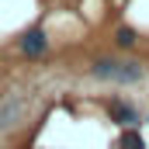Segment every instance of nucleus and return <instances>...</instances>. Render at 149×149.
I'll return each instance as SVG.
<instances>
[{
    "label": "nucleus",
    "instance_id": "f257e3e1",
    "mask_svg": "<svg viewBox=\"0 0 149 149\" xmlns=\"http://www.w3.org/2000/svg\"><path fill=\"white\" fill-rule=\"evenodd\" d=\"M94 76L118 80V83H135V80H142V66L139 63H118V59H97L94 63Z\"/></svg>",
    "mask_w": 149,
    "mask_h": 149
},
{
    "label": "nucleus",
    "instance_id": "f03ea898",
    "mask_svg": "<svg viewBox=\"0 0 149 149\" xmlns=\"http://www.w3.org/2000/svg\"><path fill=\"white\" fill-rule=\"evenodd\" d=\"M45 49H49V38H45L42 28H31V31L21 35V52H24V56H42Z\"/></svg>",
    "mask_w": 149,
    "mask_h": 149
},
{
    "label": "nucleus",
    "instance_id": "7ed1b4c3",
    "mask_svg": "<svg viewBox=\"0 0 149 149\" xmlns=\"http://www.w3.org/2000/svg\"><path fill=\"white\" fill-rule=\"evenodd\" d=\"M111 118L118 121V125H132V121H135V111H132L128 104H121V101H114V104H111Z\"/></svg>",
    "mask_w": 149,
    "mask_h": 149
},
{
    "label": "nucleus",
    "instance_id": "20e7f679",
    "mask_svg": "<svg viewBox=\"0 0 149 149\" xmlns=\"http://www.w3.org/2000/svg\"><path fill=\"white\" fill-rule=\"evenodd\" d=\"M114 149H146V142L139 139V132H132V128H128V132L118 139V146H114Z\"/></svg>",
    "mask_w": 149,
    "mask_h": 149
},
{
    "label": "nucleus",
    "instance_id": "39448f33",
    "mask_svg": "<svg viewBox=\"0 0 149 149\" xmlns=\"http://www.w3.org/2000/svg\"><path fill=\"white\" fill-rule=\"evenodd\" d=\"M17 114H21V104H14V101H10L7 108H0V128H7L10 118H17Z\"/></svg>",
    "mask_w": 149,
    "mask_h": 149
},
{
    "label": "nucleus",
    "instance_id": "423d86ee",
    "mask_svg": "<svg viewBox=\"0 0 149 149\" xmlns=\"http://www.w3.org/2000/svg\"><path fill=\"white\" fill-rule=\"evenodd\" d=\"M118 45H135V31L132 28H121L118 31Z\"/></svg>",
    "mask_w": 149,
    "mask_h": 149
}]
</instances>
